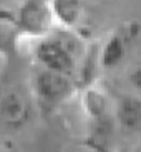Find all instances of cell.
<instances>
[{"instance_id": "3", "label": "cell", "mask_w": 141, "mask_h": 152, "mask_svg": "<svg viewBox=\"0 0 141 152\" xmlns=\"http://www.w3.org/2000/svg\"><path fill=\"white\" fill-rule=\"evenodd\" d=\"M18 28L32 37H43L53 30V18L50 0H23L17 10Z\"/></svg>"}, {"instance_id": "9", "label": "cell", "mask_w": 141, "mask_h": 152, "mask_svg": "<svg viewBox=\"0 0 141 152\" xmlns=\"http://www.w3.org/2000/svg\"><path fill=\"white\" fill-rule=\"evenodd\" d=\"M128 79H129V84H131L138 92H141V65L135 67L131 72H129Z\"/></svg>"}, {"instance_id": "7", "label": "cell", "mask_w": 141, "mask_h": 152, "mask_svg": "<svg viewBox=\"0 0 141 152\" xmlns=\"http://www.w3.org/2000/svg\"><path fill=\"white\" fill-rule=\"evenodd\" d=\"M55 23L63 28L76 27L83 15V0H50Z\"/></svg>"}, {"instance_id": "1", "label": "cell", "mask_w": 141, "mask_h": 152, "mask_svg": "<svg viewBox=\"0 0 141 152\" xmlns=\"http://www.w3.org/2000/svg\"><path fill=\"white\" fill-rule=\"evenodd\" d=\"M75 42L62 35H52V32L40 37L35 47V58L43 69L73 75L78 67Z\"/></svg>"}, {"instance_id": "4", "label": "cell", "mask_w": 141, "mask_h": 152, "mask_svg": "<svg viewBox=\"0 0 141 152\" xmlns=\"http://www.w3.org/2000/svg\"><path fill=\"white\" fill-rule=\"evenodd\" d=\"M141 27L138 23H128L126 27L118 28L106 39L103 50L100 54V64L106 70H113L128 55L129 45L138 39Z\"/></svg>"}, {"instance_id": "8", "label": "cell", "mask_w": 141, "mask_h": 152, "mask_svg": "<svg viewBox=\"0 0 141 152\" xmlns=\"http://www.w3.org/2000/svg\"><path fill=\"white\" fill-rule=\"evenodd\" d=\"M83 109L90 121H98L108 115V100L103 92L96 89H88L83 94Z\"/></svg>"}, {"instance_id": "5", "label": "cell", "mask_w": 141, "mask_h": 152, "mask_svg": "<svg viewBox=\"0 0 141 152\" xmlns=\"http://www.w3.org/2000/svg\"><path fill=\"white\" fill-rule=\"evenodd\" d=\"M30 117V102L18 90H9L0 97V122L4 127L15 130L27 124Z\"/></svg>"}, {"instance_id": "6", "label": "cell", "mask_w": 141, "mask_h": 152, "mask_svg": "<svg viewBox=\"0 0 141 152\" xmlns=\"http://www.w3.org/2000/svg\"><path fill=\"white\" fill-rule=\"evenodd\" d=\"M116 124L123 132H138L141 130V97L133 94H123L118 99L115 107Z\"/></svg>"}, {"instance_id": "2", "label": "cell", "mask_w": 141, "mask_h": 152, "mask_svg": "<svg viewBox=\"0 0 141 152\" xmlns=\"http://www.w3.org/2000/svg\"><path fill=\"white\" fill-rule=\"evenodd\" d=\"M33 92L42 107L55 109L71 97L75 92V84L71 75L42 67V70H38L33 77Z\"/></svg>"}]
</instances>
